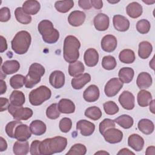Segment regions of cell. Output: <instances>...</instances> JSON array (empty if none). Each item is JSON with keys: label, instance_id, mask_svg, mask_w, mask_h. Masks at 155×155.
<instances>
[{"label": "cell", "instance_id": "34", "mask_svg": "<svg viewBox=\"0 0 155 155\" xmlns=\"http://www.w3.org/2000/svg\"><path fill=\"white\" fill-rule=\"evenodd\" d=\"M25 95L21 91L14 90L10 96V101L11 104L16 107L22 106L25 103Z\"/></svg>", "mask_w": 155, "mask_h": 155}, {"label": "cell", "instance_id": "36", "mask_svg": "<svg viewBox=\"0 0 155 155\" xmlns=\"http://www.w3.org/2000/svg\"><path fill=\"white\" fill-rule=\"evenodd\" d=\"M114 121L124 129L131 128L134 123L133 119L129 115L123 114L116 118Z\"/></svg>", "mask_w": 155, "mask_h": 155}, {"label": "cell", "instance_id": "49", "mask_svg": "<svg viewBox=\"0 0 155 155\" xmlns=\"http://www.w3.org/2000/svg\"><path fill=\"white\" fill-rule=\"evenodd\" d=\"M11 17L10 12L8 7H2L0 10V21L1 22H7Z\"/></svg>", "mask_w": 155, "mask_h": 155}, {"label": "cell", "instance_id": "56", "mask_svg": "<svg viewBox=\"0 0 155 155\" xmlns=\"http://www.w3.org/2000/svg\"><path fill=\"white\" fill-rule=\"evenodd\" d=\"M118 155L120 154H123V155H125V154H134V153L131 151L129 149L124 148L121 149L118 153H117Z\"/></svg>", "mask_w": 155, "mask_h": 155}, {"label": "cell", "instance_id": "25", "mask_svg": "<svg viewBox=\"0 0 155 155\" xmlns=\"http://www.w3.org/2000/svg\"><path fill=\"white\" fill-rule=\"evenodd\" d=\"M58 109L60 113L64 114L73 113L75 111V105L70 99H62L58 104Z\"/></svg>", "mask_w": 155, "mask_h": 155}, {"label": "cell", "instance_id": "24", "mask_svg": "<svg viewBox=\"0 0 155 155\" xmlns=\"http://www.w3.org/2000/svg\"><path fill=\"white\" fill-rule=\"evenodd\" d=\"M20 68V64L16 60H8L4 62L1 70L5 74H12L17 72Z\"/></svg>", "mask_w": 155, "mask_h": 155}, {"label": "cell", "instance_id": "46", "mask_svg": "<svg viewBox=\"0 0 155 155\" xmlns=\"http://www.w3.org/2000/svg\"><path fill=\"white\" fill-rule=\"evenodd\" d=\"M22 124L20 120H13L8 122L5 126V132L8 137L11 138H15V131L16 127Z\"/></svg>", "mask_w": 155, "mask_h": 155}, {"label": "cell", "instance_id": "15", "mask_svg": "<svg viewBox=\"0 0 155 155\" xmlns=\"http://www.w3.org/2000/svg\"><path fill=\"white\" fill-rule=\"evenodd\" d=\"M93 24L97 30L105 31L107 30L109 27V18L104 13H99L94 18Z\"/></svg>", "mask_w": 155, "mask_h": 155}, {"label": "cell", "instance_id": "53", "mask_svg": "<svg viewBox=\"0 0 155 155\" xmlns=\"http://www.w3.org/2000/svg\"><path fill=\"white\" fill-rule=\"evenodd\" d=\"M91 5L96 9H101L103 7V2L101 0H91Z\"/></svg>", "mask_w": 155, "mask_h": 155}, {"label": "cell", "instance_id": "2", "mask_svg": "<svg viewBox=\"0 0 155 155\" xmlns=\"http://www.w3.org/2000/svg\"><path fill=\"white\" fill-rule=\"evenodd\" d=\"M81 47L79 41L74 36H67L64 42L63 55L64 58L68 63L77 61L79 57V49Z\"/></svg>", "mask_w": 155, "mask_h": 155}, {"label": "cell", "instance_id": "52", "mask_svg": "<svg viewBox=\"0 0 155 155\" xmlns=\"http://www.w3.org/2000/svg\"><path fill=\"white\" fill-rule=\"evenodd\" d=\"M0 101H1V111H3L8 108V106L10 104L8 99L5 97H1Z\"/></svg>", "mask_w": 155, "mask_h": 155}, {"label": "cell", "instance_id": "13", "mask_svg": "<svg viewBox=\"0 0 155 155\" xmlns=\"http://www.w3.org/2000/svg\"><path fill=\"white\" fill-rule=\"evenodd\" d=\"M31 136L30 127L26 124L18 125L15 131V138L19 141H27Z\"/></svg>", "mask_w": 155, "mask_h": 155}, {"label": "cell", "instance_id": "27", "mask_svg": "<svg viewBox=\"0 0 155 155\" xmlns=\"http://www.w3.org/2000/svg\"><path fill=\"white\" fill-rule=\"evenodd\" d=\"M30 129L32 134L36 136H41L46 131V125L40 120H35L30 124Z\"/></svg>", "mask_w": 155, "mask_h": 155}, {"label": "cell", "instance_id": "51", "mask_svg": "<svg viewBox=\"0 0 155 155\" xmlns=\"http://www.w3.org/2000/svg\"><path fill=\"white\" fill-rule=\"evenodd\" d=\"M79 6L84 10L90 9L92 7L91 4V2L89 0H79L78 1Z\"/></svg>", "mask_w": 155, "mask_h": 155}, {"label": "cell", "instance_id": "44", "mask_svg": "<svg viewBox=\"0 0 155 155\" xmlns=\"http://www.w3.org/2000/svg\"><path fill=\"white\" fill-rule=\"evenodd\" d=\"M104 110L107 114L114 115L119 111V107L113 101H108L103 105Z\"/></svg>", "mask_w": 155, "mask_h": 155}, {"label": "cell", "instance_id": "59", "mask_svg": "<svg viewBox=\"0 0 155 155\" xmlns=\"http://www.w3.org/2000/svg\"><path fill=\"white\" fill-rule=\"evenodd\" d=\"M150 111L154 114V100H152L150 103Z\"/></svg>", "mask_w": 155, "mask_h": 155}, {"label": "cell", "instance_id": "11", "mask_svg": "<svg viewBox=\"0 0 155 155\" xmlns=\"http://www.w3.org/2000/svg\"><path fill=\"white\" fill-rule=\"evenodd\" d=\"M49 82L54 88H61L65 84V74L59 70L53 71L49 76Z\"/></svg>", "mask_w": 155, "mask_h": 155}, {"label": "cell", "instance_id": "57", "mask_svg": "<svg viewBox=\"0 0 155 155\" xmlns=\"http://www.w3.org/2000/svg\"><path fill=\"white\" fill-rule=\"evenodd\" d=\"M0 90H1V94H3L4 93H5L6 90H7V85L6 84L5 82V81H4L2 79H1L0 81Z\"/></svg>", "mask_w": 155, "mask_h": 155}, {"label": "cell", "instance_id": "28", "mask_svg": "<svg viewBox=\"0 0 155 155\" xmlns=\"http://www.w3.org/2000/svg\"><path fill=\"white\" fill-rule=\"evenodd\" d=\"M134 71L133 68L130 67H123L119 71L118 76L119 80L122 83L128 84L133 79Z\"/></svg>", "mask_w": 155, "mask_h": 155}, {"label": "cell", "instance_id": "26", "mask_svg": "<svg viewBox=\"0 0 155 155\" xmlns=\"http://www.w3.org/2000/svg\"><path fill=\"white\" fill-rule=\"evenodd\" d=\"M127 15L131 18H137L143 12L142 5L137 2H133L129 4L126 7Z\"/></svg>", "mask_w": 155, "mask_h": 155}, {"label": "cell", "instance_id": "10", "mask_svg": "<svg viewBox=\"0 0 155 155\" xmlns=\"http://www.w3.org/2000/svg\"><path fill=\"white\" fill-rule=\"evenodd\" d=\"M119 102L125 110H131L134 107V96L128 91H124L119 97Z\"/></svg>", "mask_w": 155, "mask_h": 155}, {"label": "cell", "instance_id": "40", "mask_svg": "<svg viewBox=\"0 0 155 155\" xmlns=\"http://www.w3.org/2000/svg\"><path fill=\"white\" fill-rule=\"evenodd\" d=\"M25 76L22 74H15L10 79V85L14 89L22 88L25 85Z\"/></svg>", "mask_w": 155, "mask_h": 155}, {"label": "cell", "instance_id": "12", "mask_svg": "<svg viewBox=\"0 0 155 155\" xmlns=\"http://www.w3.org/2000/svg\"><path fill=\"white\" fill-rule=\"evenodd\" d=\"M76 130H80L81 134L84 136L91 135L95 130L93 123L85 119L79 120L76 124Z\"/></svg>", "mask_w": 155, "mask_h": 155}, {"label": "cell", "instance_id": "41", "mask_svg": "<svg viewBox=\"0 0 155 155\" xmlns=\"http://www.w3.org/2000/svg\"><path fill=\"white\" fill-rule=\"evenodd\" d=\"M117 62L114 57L108 55L105 56L102 58V67L107 70H111L115 68L116 67Z\"/></svg>", "mask_w": 155, "mask_h": 155}, {"label": "cell", "instance_id": "7", "mask_svg": "<svg viewBox=\"0 0 155 155\" xmlns=\"http://www.w3.org/2000/svg\"><path fill=\"white\" fill-rule=\"evenodd\" d=\"M8 112L11 114L13 119L17 120H25L30 119L33 115V111L31 109L27 107H16L12 104L8 106Z\"/></svg>", "mask_w": 155, "mask_h": 155}, {"label": "cell", "instance_id": "33", "mask_svg": "<svg viewBox=\"0 0 155 155\" xmlns=\"http://www.w3.org/2000/svg\"><path fill=\"white\" fill-rule=\"evenodd\" d=\"M137 100L139 106L142 107H146L152 101L151 94L145 90H142L137 94Z\"/></svg>", "mask_w": 155, "mask_h": 155}, {"label": "cell", "instance_id": "45", "mask_svg": "<svg viewBox=\"0 0 155 155\" xmlns=\"http://www.w3.org/2000/svg\"><path fill=\"white\" fill-rule=\"evenodd\" d=\"M151 25L150 22L145 19L139 20L136 24V29L140 34H146L150 30Z\"/></svg>", "mask_w": 155, "mask_h": 155}, {"label": "cell", "instance_id": "38", "mask_svg": "<svg viewBox=\"0 0 155 155\" xmlns=\"http://www.w3.org/2000/svg\"><path fill=\"white\" fill-rule=\"evenodd\" d=\"M15 15L16 20L21 24H28L31 21V17L30 15L25 13L22 7H18L15 11Z\"/></svg>", "mask_w": 155, "mask_h": 155}, {"label": "cell", "instance_id": "9", "mask_svg": "<svg viewBox=\"0 0 155 155\" xmlns=\"http://www.w3.org/2000/svg\"><path fill=\"white\" fill-rule=\"evenodd\" d=\"M106 142L110 143H117L122 140L123 133L114 127L107 129L102 134Z\"/></svg>", "mask_w": 155, "mask_h": 155}, {"label": "cell", "instance_id": "17", "mask_svg": "<svg viewBox=\"0 0 155 155\" xmlns=\"http://www.w3.org/2000/svg\"><path fill=\"white\" fill-rule=\"evenodd\" d=\"M85 14L79 10H74L70 13L68 17L69 24L73 27H78L81 25L85 20Z\"/></svg>", "mask_w": 155, "mask_h": 155}, {"label": "cell", "instance_id": "5", "mask_svg": "<svg viewBox=\"0 0 155 155\" xmlns=\"http://www.w3.org/2000/svg\"><path fill=\"white\" fill-rule=\"evenodd\" d=\"M45 73V68L38 63L32 64L28 70V73L25 76V87L31 88L41 81V77Z\"/></svg>", "mask_w": 155, "mask_h": 155}, {"label": "cell", "instance_id": "47", "mask_svg": "<svg viewBox=\"0 0 155 155\" xmlns=\"http://www.w3.org/2000/svg\"><path fill=\"white\" fill-rule=\"evenodd\" d=\"M113 127H115V122L114 120L110 119H105L99 124V132L102 135L107 129Z\"/></svg>", "mask_w": 155, "mask_h": 155}, {"label": "cell", "instance_id": "43", "mask_svg": "<svg viewBox=\"0 0 155 155\" xmlns=\"http://www.w3.org/2000/svg\"><path fill=\"white\" fill-rule=\"evenodd\" d=\"M47 117L50 119H56L60 116L58 104L56 103L51 104L46 110Z\"/></svg>", "mask_w": 155, "mask_h": 155}, {"label": "cell", "instance_id": "3", "mask_svg": "<svg viewBox=\"0 0 155 155\" xmlns=\"http://www.w3.org/2000/svg\"><path fill=\"white\" fill-rule=\"evenodd\" d=\"M31 41V37L28 31H20L16 34L11 42L12 48L15 53L23 54L28 51Z\"/></svg>", "mask_w": 155, "mask_h": 155}, {"label": "cell", "instance_id": "18", "mask_svg": "<svg viewBox=\"0 0 155 155\" xmlns=\"http://www.w3.org/2000/svg\"><path fill=\"white\" fill-rule=\"evenodd\" d=\"M113 23L115 29L119 31H125L130 27L128 19L120 15H116L113 16Z\"/></svg>", "mask_w": 155, "mask_h": 155}, {"label": "cell", "instance_id": "62", "mask_svg": "<svg viewBox=\"0 0 155 155\" xmlns=\"http://www.w3.org/2000/svg\"><path fill=\"white\" fill-rule=\"evenodd\" d=\"M108 1V2L111 3V4H114V3H117V2H119V1H113V2H112V1Z\"/></svg>", "mask_w": 155, "mask_h": 155}, {"label": "cell", "instance_id": "19", "mask_svg": "<svg viewBox=\"0 0 155 155\" xmlns=\"http://www.w3.org/2000/svg\"><path fill=\"white\" fill-rule=\"evenodd\" d=\"M100 93L99 88L96 85L88 86L84 91V99L88 102H94L99 97Z\"/></svg>", "mask_w": 155, "mask_h": 155}, {"label": "cell", "instance_id": "31", "mask_svg": "<svg viewBox=\"0 0 155 155\" xmlns=\"http://www.w3.org/2000/svg\"><path fill=\"white\" fill-rule=\"evenodd\" d=\"M13 153L16 155H26L29 151V143L27 141H16L13 147Z\"/></svg>", "mask_w": 155, "mask_h": 155}, {"label": "cell", "instance_id": "42", "mask_svg": "<svg viewBox=\"0 0 155 155\" xmlns=\"http://www.w3.org/2000/svg\"><path fill=\"white\" fill-rule=\"evenodd\" d=\"M87 153L86 147L82 143L73 145L70 150L66 153L67 155H84Z\"/></svg>", "mask_w": 155, "mask_h": 155}, {"label": "cell", "instance_id": "55", "mask_svg": "<svg viewBox=\"0 0 155 155\" xmlns=\"http://www.w3.org/2000/svg\"><path fill=\"white\" fill-rule=\"evenodd\" d=\"M7 148V143L5 140L2 137H0V151H4Z\"/></svg>", "mask_w": 155, "mask_h": 155}, {"label": "cell", "instance_id": "16", "mask_svg": "<svg viewBox=\"0 0 155 155\" xmlns=\"http://www.w3.org/2000/svg\"><path fill=\"white\" fill-rule=\"evenodd\" d=\"M84 59L87 66L94 67L98 63L99 54L94 48H88L84 53Z\"/></svg>", "mask_w": 155, "mask_h": 155}, {"label": "cell", "instance_id": "6", "mask_svg": "<svg viewBox=\"0 0 155 155\" xmlns=\"http://www.w3.org/2000/svg\"><path fill=\"white\" fill-rule=\"evenodd\" d=\"M51 96V91L49 88L41 85L30 91L28 98L30 103L34 106H38L49 99Z\"/></svg>", "mask_w": 155, "mask_h": 155}, {"label": "cell", "instance_id": "1", "mask_svg": "<svg viewBox=\"0 0 155 155\" xmlns=\"http://www.w3.org/2000/svg\"><path fill=\"white\" fill-rule=\"evenodd\" d=\"M67 145V139L64 137L56 136L47 138L40 142L39 150L40 154L51 155L61 153L65 150Z\"/></svg>", "mask_w": 155, "mask_h": 155}, {"label": "cell", "instance_id": "30", "mask_svg": "<svg viewBox=\"0 0 155 155\" xmlns=\"http://www.w3.org/2000/svg\"><path fill=\"white\" fill-rule=\"evenodd\" d=\"M153 50V46L148 41H142L139 44L138 55L143 59H147L151 54Z\"/></svg>", "mask_w": 155, "mask_h": 155}, {"label": "cell", "instance_id": "35", "mask_svg": "<svg viewBox=\"0 0 155 155\" xmlns=\"http://www.w3.org/2000/svg\"><path fill=\"white\" fill-rule=\"evenodd\" d=\"M135 58L134 52L130 49H124L119 54L120 61L124 64H131L134 61Z\"/></svg>", "mask_w": 155, "mask_h": 155}, {"label": "cell", "instance_id": "50", "mask_svg": "<svg viewBox=\"0 0 155 155\" xmlns=\"http://www.w3.org/2000/svg\"><path fill=\"white\" fill-rule=\"evenodd\" d=\"M41 141L38 140H35L33 141L30 145V153L31 155H38L40 154L39 150V146Z\"/></svg>", "mask_w": 155, "mask_h": 155}, {"label": "cell", "instance_id": "61", "mask_svg": "<svg viewBox=\"0 0 155 155\" xmlns=\"http://www.w3.org/2000/svg\"><path fill=\"white\" fill-rule=\"evenodd\" d=\"M143 2H145V4H147L148 5H150V4H153V3H154V2H155V1H151H151L150 2V1H143Z\"/></svg>", "mask_w": 155, "mask_h": 155}, {"label": "cell", "instance_id": "58", "mask_svg": "<svg viewBox=\"0 0 155 155\" xmlns=\"http://www.w3.org/2000/svg\"><path fill=\"white\" fill-rule=\"evenodd\" d=\"M154 150H155V148L154 146L148 147L146 150L145 154H154V153H155Z\"/></svg>", "mask_w": 155, "mask_h": 155}, {"label": "cell", "instance_id": "4", "mask_svg": "<svg viewBox=\"0 0 155 155\" xmlns=\"http://www.w3.org/2000/svg\"><path fill=\"white\" fill-rule=\"evenodd\" d=\"M38 29L45 42L54 44L58 41L59 33L54 28L53 24L50 21H41L38 25Z\"/></svg>", "mask_w": 155, "mask_h": 155}, {"label": "cell", "instance_id": "60", "mask_svg": "<svg viewBox=\"0 0 155 155\" xmlns=\"http://www.w3.org/2000/svg\"><path fill=\"white\" fill-rule=\"evenodd\" d=\"M109 154L108 153H107V151H98V152H96L95 153V154Z\"/></svg>", "mask_w": 155, "mask_h": 155}, {"label": "cell", "instance_id": "39", "mask_svg": "<svg viewBox=\"0 0 155 155\" xmlns=\"http://www.w3.org/2000/svg\"><path fill=\"white\" fill-rule=\"evenodd\" d=\"M84 114L86 117L90 118V119L97 120L101 117L102 113L101 109L99 107L93 106L87 108L85 111Z\"/></svg>", "mask_w": 155, "mask_h": 155}, {"label": "cell", "instance_id": "32", "mask_svg": "<svg viewBox=\"0 0 155 155\" xmlns=\"http://www.w3.org/2000/svg\"><path fill=\"white\" fill-rule=\"evenodd\" d=\"M84 70V65L81 61H76L68 65V73L73 77H77L82 74Z\"/></svg>", "mask_w": 155, "mask_h": 155}, {"label": "cell", "instance_id": "23", "mask_svg": "<svg viewBox=\"0 0 155 155\" xmlns=\"http://www.w3.org/2000/svg\"><path fill=\"white\" fill-rule=\"evenodd\" d=\"M41 5L36 0H28L25 1L22 5L24 12L27 15H35L39 11Z\"/></svg>", "mask_w": 155, "mask_h": 155}, {"label": "cell", "instance_id": "14", "mask_svg": "<svg viewBox=\"0 0 155 155\" xmlns=\"http://www.w3.org/2000/svg\"><path fill=\"white\" fill-rule=\"evenodd\" d=\"M117 47V39L112 35H107L101 40L102 49L108 53L113 51Z\"/></svg>", "mask_w": 155, "mask_h": 155}, {"label": "cell", "instance_id": "54", "mask_svg": "<svg viewBox=\"0 0 155 155\" xmlns=\"http://www.w3.org/2000/svg\"><path fill=\"white\" fill-rule=\"evenodd\" d=\"M1 48H0V51L1 53H3L7 49V41L6 39L2 36H1Z\"/></svg>", "mask_w": 155, "mask_h": 155}, {"label": "cell", "instance_id": "37", "mask_svg": "<svg viewBox=\"0 0 155 155\" xmlns=\"http://www.w3.org/2000/svg\"><path fill=\"white\" fill-rule=\"evenodd\" d=\"M74 6V2L72 0L59 1L54 4V7L60 13H67Z\"/></svg>", "mask_w": 155, "mask_h": 155}, {"label": "cell", "instance_id": "21", "mask_svg": "<svg viewBox=\"0 0 155 155\" xmlns=\"http://www.w3.org/2000/svg\"><path fill=\"white\" fill-rule=\"evenodd\" d=\"M91 81V76L88 73H84L79 76L74 77L71 79V84L72 87L75 90L82 88L85 85Z\"/></svg>", "mask_w": 155, "mask_h": 155}, {"label": "cell", "instance_id": "8", "mask_svg": "<svg viewBox=\"0 0 155 155\" xmlns=\"http://www.w3.org/2000/svg\"><path fill=\"white\" fill-rule=\"evenodd\" d=\"M123 83L119 79L114 78L110 79L105 85L104 92L107 97H111L116 96L122 89Z\"/></svg>", "mask_w": 155, "mask_h": 155}, {"label": "cell", "instance_id": "48", "mask_svg": "<svg viewBox=\"0 0 155 155\" xmlns=\"http://www.w3.org/2000/svg\"><path fill=\"white\" fill-rule=\"evenodd\" d=\"M59 127L62 132L68 133L71 128L72 121L68 117H64L60 120Z\"/></svg>", "mask_w": 155, "mask_h": 155}, {"label": "cell", "instance_id": "22", "mask_svg": "<svg viewBox=\"0 0 155 155\" xmlns=\"http://www.w3.org/2000/svg\"><path fill=\"white\" fill-rule=\"evenodd\" d=\"M153 79L151 76L147 72L139 73L136 79L137 85L140 89L148 88L151 85Z\"/></svg>", "mask_w": 155, "mask_h": 155}, {"label": "cell", "instance_id": "20", "mask_svg": "<svg viewBox=\"0 0 155 155\" xmlns=\"http://www.w3.org/2000/svg\"><path fill=\"white\" fill-rule=\"evenodd\" d=\"M128 145L134 150L140 151L143 148L144 140L139 134H133L128 138Z\"/></svg>", "mask_w": 155, "mask_h": 155}, {"label": "cell", "instance_id": "29", "mask_svg": "<svg viewBox=\"0 0 155 155\" xmlns=\"http://www.w3.org/2000/svg\"><path fill=\"white\" fill-rule=\"evenodd\" d=\"M137 127L142 133L147 135L151 134L154 129L153 122L148 119H140L137 124Z\"/></svg>", "mask_w": 155, "mask_h": 155}]
</instances>
